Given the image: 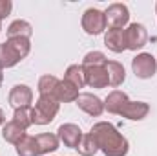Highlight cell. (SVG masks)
Segmentation results:
<instances>
[{
    "label": "cell",
    "instance_id": "obj_30",
    "mask_svg": "<svg viewBox=\"0 0 157 156\" xmlns=\"http://www.w3.org/2000/svg\"><path fill=\"white\" fill-rule=\"evenodd\" d=\"M155 11H157V4H155Z\"/></svg>",
    "mask_w": 157,
    "mask_h": 156
},
{
    "label": "cell",
    "instance_id": "obj_23",
    "mask_svg": "<svg viewBox=\"0 0 157 156\" xmlns=\"http://www.w3.org/2000/svg\"><path fill=\"white\" fill-rule=\"evenodd\" d=\"M13 121L17 125H20L22 129H29L33 125V119H31V107H24V109H15V114H13Z\"/></svg>",
    "mask_w": 157,
    "mask_h": 156
},
{
    "label": "cell",
    "instance_id": "obj_20",
    "mask_svg": "<svg viewBox=\"0 0 157 156\" xmlns=\"http://www.w3.org/2000/svg\"><path fill=\"white\" fill-rule=\"evenodd\" d=\"M31 33H33V28H31V24L28 20H15L7 28V39H11V37H26V39H29Z\"/></svg>",
    "mask_w": 157,
    "mask_h": 156
},
{
    "label": "cell",
    "instance_id": "obj_26",
    "mask_svg": "<svg viewBox=\"0 0 157 156\" xmlns=\"http://www.w3.org/2000/svg\"><path fill=\"white\" fill-rule=\"evenodd\" d=\"M11 9H13V4L9 0H0V20L6 18L11 13Z\"/></svg>",
    "mask_w": 157,
    "mask_h": 156
},
{
    "label": "cell",
    "instance_id": "obj_3",
    "mask_svg": "<svg viewBox=\"0 0 157 156\" xmlns=\"http://www.w3.org/2000/svg\"><path fill=\"white\" fill-rule=\"evenodd\" d=\"M80 24H82V30H84L88 35H99V33H102V31L106 30V26H108L106 15H104L102 11L95 9V7H90V9L84 11Z\"/></svg>",
    "mask_w": 157,
    "mask_h": 156
},
{
    "label": "cell",
    "instance_id": "obj_22",
    "mask_svg": "<svg viewBox=\"0 0 157 156\" xmlns=\"http://www.w3.org/2000/svg\"><path fill=\"white\" fill-rule=\"evenodd\" d=\"M77 151L80 156H93L99 151V145H97V142L91 134H82V140L78 143Z\"/></svg>",
    "mask_w": 157,
    "mask_h": 156
},
{
    "label": "cell",
    "instance_id": "obj_6",
    "mask_svg": "<svg viewBox=\"0 0 157 156\" xmlns=\"http://www.w3.org/2000/svg\"><path fill=\"white\" fill-rule=\"evenodd\" d=\"M126 42H128V50H133V51L141 50L148 42V31H146V28L143 24H137V22L130 24L126 28Z\"/></svg>",
    "mask_w": 157,
    "mask_h": 156
},
{
    "label": "cell",
    "instance_id": "obj_19",
    "mask_svg": "<svg viewBox=\"0 0 157 156\" xmlns=\"http://www.w3.org/2000/svg\"><path fill=\"white\" fill-rule=\"evenodd\" d=\"M18 61H22V59H20L18 53L7 44V40L2 42V44H0V66H2V68H11V66H15Z\"/></svg>",
    "mask_w": 157,
    "mask_h": 156
},
{
    "label": "cell",
    "instance_id": "obj_25",
    "mask_svg": "<svg viewBox=\"0 0 157 156\" xmlns=\"http://www.w3.org/2000/svg\"><path fill=\"white\" fill-rule=\"evenodd\" d=\"M106 63H108V59H106V55L102 51H90L82 59V68H88V66H104Z\"/></svg>",
    "mask_w": 157,
    "mask_h": 156
},
{
    "label": "cell",
    "instance_id": "obj_8",
    "mask_svg": "<svg viewBox=\"0 0 157 156\" xmlns=\"http://www.w3.org/2000/svg\"><path fill=\"white\" fill-rule=\"evenodd\" d=\"M106 15V22L110 24V28H124L130 20V11L124 4H112L108 6V9L104 11Z\"/></svg>",
    "mask_w": 157,
    "mask_h": 156
},
{
    "label": "cell",
    "instance_id": "obj_14",
    "mask_svg": "<svg viewBox=\"0 0 157 156\" xmlns=\"http://www.w3.org/2000/svg\"><path fill=\"white\" fill-rule=\"evenodd\" d=\"M148 112H150L148 103H144V101H130L124 107V110L121 112V116L128 117L132 121H141V119H144L148 116Z\"/></svg>",
    "mask_w": 157,
    "mask_h": 156
},
{
    "label": "cell",
    "instance_id": "obj_28",
    "mask_svg": "<svg viewBox=\"0 0 157 156\" xmlns=\"http://www.w3.org/2000/svg\"><path fill=\"white\" fill-rule=\"evenodd\" d=\"M2 72H4V68L0 66V86H2V81H4V74H2Z\"/></svg>",
    "mask_w": 157,
    "mask_h": 156
},
{
    "label": "cell",
    "instance_id": "obj_15",
    "mask_svg": "<svg viewBox=\"0 0 157 156\" xmlns=\"http://www.w3.org/2000/svg\"><path fill=\"white\" fill-rule=\"evenodd\" d=\"M106 72H108V84L110 86H121L126 79V72H124V66L117 63V61H108L104 64Z\"/></svg>",
    "mask_w": 157,
    "mask_h": 156
},
{
    "label": "cell",
    "instance_id": "obj_9",
    "mask_svg": "<svg viewBox=\"0 0 157 156\" xmlns=\"http://www.w3.org/2000/svg\"><path fill=\"white\" fill-rule=\"evenodd\" d=\"M78 105V109L80 110H84L86 114H90V116L97 117L101 116L102 112H104V103L97 97V96H93V94H88V92H84V94H78L77 101H75Z\"/></svg>",
    "mask_w": 157,
    "mask_h": 156
},
{
    "label": "cell",
    "instance_id": "obj_17",
    "mask_svg": "<svg viewBox=\"0 0 157 156\" xmlns=\"http://www.w3.org/2000/svg\"><path fill=\"white\" fill-rule=\"evenodd\" d=\"M37 143H39L40 154H49V153H55L59 149V136L57 134H49V132H44V134H37Z\"/></svg>",
    "mask_w": 157,
    "mask_h": 156
},
{
    "label": "cell",
    "instance_id": "obj_18",
    "mask_svg": "<svg viewBox=\"0 0 157 156\" xmlns=\"http://www.w3.org/2000/svg\"><path fill=\"white\" fill-rule=\"evenodd\" d=\"M17 147V154L18 156H40V149L39 143H37V138L35 136H24L20 140V143L15 145Z\"/></svg>",
    "mask_w": 157,
    "mask_h": 156
},
{
    "label": "cell",
    "instance_id": "obj_4",
    "mask_svg": "<svg viewBox=\"0 0 157 156\" xmlns=\"http://www.w3.org/2000/svg\"><path fill=\"white\" fill-rule=\"evenodd\" d=\"M132 70L139 79H150L157 72V61L152 53H139L132 59Z\"/></svg>",
    "mask_w": 157,
    "mask_h": 156
},
{
    "label": "cell",
    "instance_id": "obj_24",
    "mask_svg": "<svg viewBox=\"0 0 157 156\" xmlns=\"http://www.w3.org/2000/svg\"><path fill=\"white\" fill-rule=\"evenodd\" d=\"M57 84H59V79L55 77V76H42L39 79V92L40 96H53V92H55V88H57Z\"/></svg>",
    "mask_w": 157,
    "mask_h": 156
},
{
    "label": "cell",
    "instance_id": "obj_5",
    "mask_svg": "<svg viewBox=\"0 0 157 156\" xmlns=\"http://www.w3.org/2000/svg\"><path fill=\"white\" fill-rule=\"evenodd\" d=\"M9 105L13 109H24V107H31V101H33V92L28 84H15L9 92V97H7Z\"/></svg>",
    "mask_w": 157,
    "mask_h": 156
},
{
    "label": "cell",
    "instance_id": "obj_29",
    "mask_svg": "<svg viewBox=\"0 0 157 156\" xmlns=\"http://www.w3.org/2000/svg\"><path fill=\"white\" fill-rule=\"evenodd\" d=\"M0 31H2V20H0Z\"/></svg>",
    "mask_w": 157,
    "mask_h": 156
},
{
    "label": "cell",
    "instance_id": "obj_11",
    "mask_svg": "<svg viewBox=\"0 0 157 156\" xmlns=\"http://www.w3.org/2000/svg\"><path fill=\"white\" fill-rule=\"evenodd\" d=\"M84 70V81L91 88H106L108 86V72L104 66H88Z\"/></svg>",
    "mask_w": 157,
    "mask_h": 156
},
{
    "label": "cell",
    "instance_id": "obj_13",
    "mask_svg": "<svg viewBox=\"0 0 157 156\" xmlns=\"http://www.w3.org/2000/svg\"><path fill=\"white\" fill-rule=\"evenodd\" d=\"M130 103V99H128V96L124 94V92H121V90H113L112 94H108V97H106V101H104V109L108 110V112H112V114H119L121 116V112L124 110V107Z\"/></svg>",
    "mask_w": 157,
    "mask_h": 156
},
{
    "label": "cell",
    "instance_id": "obj_1",
    "mask_svg": "<svg viewBox=\"0 0 157 156\" xmlns=\"http://www.w3.org/2000/svg\"><path fill=\"white\" fill-rule=\"evenodd\" d=\"M90 134L95 138L99 149L104 156H126L128 154V140L108 121H99L91 127Z\"/></svg>",
    "mask_w": 157,
    "mask_h": 156
},
{
    "label": "cell",
    "instance_id": "obj_10",
    "mask_svg": "<svg viewBox=\"0 0 157 156\" xmlns=\"http://www.w3.org/2000/svg\"><path fill=\"white\" fill-rule=\"evenodd\" d=\"M104 44L108 46V50L122 53L124 50H128V42H126V30L122 28H110L104 35Z\"/></svg>",
    "mask_w": 157,
    "mask_h": 156
},
{
    "label": "cell",
    "instance_id": "obj_27",
    "mask_svg": "<svg viewBox=\"0 0 157 156\" xmlns=\"http://www.w3.org/2000/svg\"><path fill=\"white\" fill-rule=\"evenodd\" d=\"M6 123V116H4V110L0 109V125H4Z\"/></svg>",
    "mask_w": 157,
    "mask_h": 156
},
{
    "label": "cell",
    "instance_id": "obj_12",
    "mask_svg": "<svg viewBox=\"0 0 157 156\" xmlns=\"http://www.w3.org/2000/svg\"><path fill=\"white\" fill-rule=\"evenodd\" d=\"M53 97L59 101V103H71V101H77L78 97V88L73 86L71 83H68L66 79L64 81H59L55 92H53Z\"/></svg>",
    "mask_w": 157,
    "mask_h": 156
},
{
    "label": "cell",
    "instance_id": "obj_2",
    "mask_svg": "<svg viewBox=\"0 0 157 156\" xmlns=\"http://www.w3.org/2000/svg\"><path fill=\"white\" fill-rule=\"evenodd\" d=\"M60 103L53 97V96H40L35 103V107H31V119L33 125H48L51 123L57 112H59Z\"/></svg>",
    "mask_w": 157,
    "mask_h": 156
},
{
    "label": "cell",
    "instance_id": "obj_7",
    "mask_svg": "<svg viewBox=\"0 0 157 156\" xmlns=\"http://www.w3.org/2000/svg\"><path fill=\"white\" fill-rule=\"evenodd\" d=\"M57 132H59L57 136L64 143V147H70V149H77L80 140H82V130L75 123H64V125L59 127Z\"/></svg>",
    "mask_w": 157,
    "mask_h": 156
},
{
    "label": "cell",
    "instance_id": "obj_21",
    "mask_svg": "<svg viewBox=\"0 0 157 156\" xmlns=\"http://www.w3.org/2000/svg\"><path fill=\"white\" fill-rule=\"evenodd\" d=\"M64 79H66L68 83H71L73 86L82 88V86L86 84V81H84V70H82V64H71V66H68Z\"/></svg>",
    "mask_w": 157,
    "mask_h": 156
},
{
    "label": "cell",
    "instance_id": "obj_16",
    "mask_svg": "<svg viewBox=\"0 0 157 156\" xmlns=\"http://www.w3.org/2000/svg\"><path fill=\"white\" fill-rule=\"evenodd\" d=\"M24 136H26V129H22V127L17 125L15 121L6 123L4 129H2V138H4L7 143L17 145V143H20V140H22Z\"/></svg>",
    "mask_w": 157,
    "mask_h": 156
}]
</instances>
